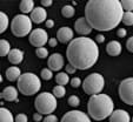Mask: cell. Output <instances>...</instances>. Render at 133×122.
<instances>
[{
  "label": "cell",
  "instance_id": "cell-43",
  "mask_svg": "<svg viewBox=\"0 0 133 122\" xmlns=\"http://www.w3.org/2000/svg\"><path fill=\"white\" fill-rule=\"evenodd\" d=\"M3 82V76H1V74H0V83Z\"/></svg>",
  "mask_w": 133,
  "mask_h": 122
},
{
  "label": "cell",
  "instance_id": "cell-19",
  "mask_svg": "<svg viewBox=\"0 0 133 122\" xmlns=\"http://www.w3.org/2000/svg\"><path fill=\"white\" fill-rule=\"evenodd\" d=\"M20 75H21L20 69L17 66H13V67H10L6 69V77H7L8 81H18Z\"/></svg>",
  "mask_w": 133,
  "mask_h": 122
},
{
  "label": "cell",
  "instance_id": "cell-42",
  "mask_svg": "<svg viewBox=\"0 0 133 122\" xmlns=\"http://www.w3.org/2000/svg\"><path fill=\"white\" fill-rule=\"evenodd\" d=\"M46 27L47 28H52L53 26H54V21H53V20H51V19H48V20H46Z\"/></svg>",
  "mask_w": 133,
  "mask_h": 122
},
{
  "label": "cell",
  "instance_id": "cell-44",
  "mask_svg": "<svg viewBox=\"0 0 133 122\" xmlns=\"http://www.w3.org/2000/svg\"><path fill=\"white\" fill-rule=\"evenodd\" d=\"M131 122H133V117H132V119H131Z\"/></svg>",
  "mask_w": 133,
  "mask_h": 122
},
{
  "label": "cell",
  "instance_id": "cell-8",
  "mask_svg": "<svg viewBox=\"0 0 133 122\" xmlns=\"http://www.w3.org/2000/svg\"><path fill=\"white\" fill-rule=\"evenodd\" d=\"M119 96L124 103L133 106V77H127L120 82Z\"/></svg>",
  "mask_w": 133,
  "mask_h": 122
},
{
  "label": "cell",
  "instance_id": "cell-11",
  "mask_svg": "<svg viewBox=\"0 0 133 122\" xmlns=\"http://www.w3.org/2000/svg\"><path fill=\"white\" fill-rule=\"evenodd\" d=\"M48 69L52 72H58L64 67V56L60 53H53L52 55L48 56Z\"/></svg>",
  "mask_w": 133,
  "mask_h": 122
},
{
  "label": "cell",
  "instance_id": "cell-32",
  "mask_svg": "<svg viewBox=\"0 0 133 122\" xmlns=\"http://www.w3.org/2000/svg\"><path fill=\"white\" fill-rule=\"evenodd\" d=\"M71 82V86H72L73 88H78L79 86H81L83 83H81V80L79 79V77H73V79L70 80Z\"/></svg>",
  "mask_w": 133,
  "mask_h": 122
},
{
  "label": "cell",
  "instance_id": "cell-14",
  "mask_svg": "<svg viewBox=\"0 0 133 122\" xmlns=\"http://www.w3.org/2000/svg\"><path fill=\"white\" fill-rule=\"evenodd\" d=\"M110 122H131V116L126 110L116 109L111 114Z\"/></svg>",
  "mask_w": 133,
  "mask_h": 122
},
{
  "label": "cell",
  "instance_id": "cell-9",
  "mask_svg": "<svg viewBox=\"0 0 133 122\" xmlns=\"http://www.w3.org/2000/svg\"><path fill=\"white\" fill-rule=\"evenodd\" d=\"M30 42L37 48L44 47V45L48 44V34L43 28H35L30 34Z\"/></svg>",
  "mask_w": 133,
  "mask_h": 122
},
{
  "label": "cell",
  "instance_id": "cell-7",
  "mask_svg": "<svg viewBox=\"0 0 133 122\" xmlns=\"http://www.w3.org/2000/svg\"><path fill=\"white\" fill-rule=\"evenodd\" d=\"M105 87V79L99 73L90 74L83 82V89L87 95H97L100 94L101 90Z\"/></svg>",
  "mask_w": 133,
  "mask_h": 122
},
{
  "label": "cell",
  "instance_id": "cell-5",
  "mask_svg": "<svg viewBox=\"0 0 133 122\" xmlns=\"http://www.w3.org/2000/svg\"><path fill=\"white\" fill-rule=\"evenodd\" d=\"M34 106L39 114L50 115L57 109L58 101H57V97L53 94L44 92V93H40V94L35 97Z\"/></svg>",
  "mask_w": 133,
  "mask_h": 122
},
{
  "label": "cell",
  "instance_id": "cell-35",
  "mask_svg": "<svg viewBox=\"0 0 133 122\" xmlns=\"http://www.w3.org/2000/svg\"><path fill=\"white\" fill-rule=\"evenodd\" d=\"M126 48L128 49V52L133 53V37L128 38V40L126 41Z\"/></svg>",
  "mask_w": 133,
  "mask_h": 122
},
{
  "label": "cell",
  "instance_id": "cell-23",
  "mask_svg": "<svg viewBox=\"0 0 133 122\" xmlns=\"http://www.w3.org/2000/svg\"><path fill=\"white\" fill-rule=\"evenodd\" d=\"M11 52V45L7 40L0 39V56H6Z\"/></svg>",
  "mask_w": 133,
  "mask_h": 122
},
{
  "label": "cell",
  "instance_id": "cell-40",
  "mask_svg": "<svg viewBox=\"0 0 133 122\" xmlns=\"http://www.w3.org/2000/svg\"><path fill=\"white\" fill-rule=\"evenodd\" d=\"M52 4H53L52 0H41V5L44 7H50V6H52Z\"/></svg>",
  "mask_w": 133,
  "mask_h": 122
},
{
  "label": "cell",
  "instance_id": "cell-2",
  "mask_svg": "<svg viewBox=\"0 0 133 122\" xmlns=\"http://www.w3.org/2000/svg\"><path fill=\"white\" fill-rule=\"evenodd\" d=\"M66 58L75 69L85 70L93 67L99 59V47L93 39L87 37L75 38L68 44Z\"/></svg>",
  "mask_w": 133,
  "mask_h": 122
},
{
  "label": "cell",
  "instance_id": "cell-37",
  "mask_svg": "<svg viewBox=\"0 0 133 122\" xmlns=\"http://www.w3.org/2000/svg\"><path fill=\"white\" fill-rule=\"evenodd\" d=\"M48 45H50V47H55V46L58 45V40L55 39V38H51L48 40Z\"/></svg>",
  "mask_w": 133,
  "mask_h": 122
},
{
  "label": "cell",
  "instance_id": "cell-1",
  "mask_svg": "<svg viewBox=\"0 0 133 122\" xmlns=\"http://www.w3.org/2000/svg\"><path fill=\"white\" fill-rule=\"evenodd\" d=\"M124 10L119 0H90L85 6V19L92 30L107 32L123 21Z\"/></svg>",
  "mask_w": 133,
  "mask_h": 122
},
{
  "label": "cell",
  "instance_id": "cell-36",
  "mask_svg": "<svg viewBox=\"0 0 133 122\" xmlns=\"http://www.w3.org/2000/svg\"><path fill=\"white\" fill-rule=\"evenodd\" d=\"M65 69H66V73H67V74H74V73H75V70H77L74 67H73V66H71L70 63H68V65L66 66V68H65Z\"/></svg>",
  "mask_w": 133,
  "mask_h": 122
},
{
  "label": "cell",
  "instance_id": "cell-31",
  "mask_svg": "<svg viewBox=\"0 0 133 122\" xmlns=\"http://www.w3.org/2000/svg\"><path fill=\"white\" fill-rule=\"evenodd\" d=\"M68 105H70L71 107H78V106L80 105V99H79L77 95H71V96L68 97Z\"/></svg>",
  "mask_w": 133,
  "mask_h": 122
},
{
  "label": "cell",
  "instance_id": "cell-38",
  "mask_svg": "<svg viewBox=\"0 0 133 122\" xmlns=\"http://www.w3.org/2000/svg\"><path fill=\"white\" fill-rule=\"evenodd\" d=\"M117 34H118V37H119V38H124V37H126L127 32H126L125 28H119L118 32H117Z\"/></svg>",
  "mask_w": 133,
  "mask_h": 122
},
{
  "label": "cell",
  "instance_id": "cell-16",
  "mask_svg": "<svg viewBox=\"0 0 133 122\" xmlns=\"http://www.w3.org/2000/svg\"><path fill=\"white\" fill-rule=\"evenodd\" d=\"M18 92L19 90L15 87H12V86H8L5 89L3 90V93H0V99H4L6 101H18Z\"/></svg>",
  "mask_w": 133,
  "mask_h": 122
},
{
  "label": "cell",
  "instance_id": "cell-21",
  "mask_svg": "<svg viewBox=\"0 0 133 122\" xmlns=\"http://www.w3.org/2000/svg\"><path fill=\"white\" fill-rule=\"evenodd\" d=\"M0 122H14V116L11 110L0 107Z\"/></svg>",
  "mask_w": 133,
  "mask_h": 122
},
{
  "label": "cell",
  "instance_id": "cell-18",
  "mask_svg": "<svg viewBox=\"0 0 133 122\" xmlns=\"http://www.w3.org/2000/svg\"><path fill=\"white\" fill-rule=\"evenodd\" d=\"M8 56V61L13 65H19V63L23 62L24 60V52L19 48H13L11 49L10 54L7 55Z\"/></svg>",
  "mask_w": 133,
  "mask_h": 122
},
{
  "label": "cell",
  "instance_id": "cell-20",
  "mask_svg": "<svg viewBox=\"0 0 133 122\" xmlns=\"http://www.w3.org/2000/svg\"><path fill=\"white\" fill-rule=\"evenodd\" d=\"M20 11L26 14V13H32V11L34 10V1L33 0H23L20 1V5H19Z\"/></svg>",
  "mask_w": 133,
  "mask_h": 122
},
{
  "label": "cell",
  "instance_id": "cell-29",
  "mask_svg": "<svg viewBox=\"0 0 133 122\" xmlns=\"http://www.w3.org/2000/svg\"><path fill=\"white\" fill-rule=\"evenodd\" d=\"M120 3L123 10H125L126 12H133V0H123Z\"/></svg>",
  "mask_w": 133,
  "mask_h": 122
},
{
  "label": "cell",
  "instance_id": "cell-39",
  "mask_svg": "<svg viewBox=\"0 0 133 122\" xmlns=\"http://www.w3.org/2000/svg\"><path fill=\"white\" fill-rule=\"evenodd\" d=\"M96 42H98V44L105 42V35H103V34H98V35L96 37Z\"/></svg>",
  "mask_w": 133,
  "mask_h": 122
},
{
  "label": "cell",
  "instance_id": "cell-41",
  "mask_svg": "<svg viewBox=\"0 0 133 122\" xmlns=\"http://www.w3.org/2000/svg\"><path fill=\"white\" fill-rule=\"evenodd\" d=\"M33 120H34L35 122H40L41 120H43V115L39 114V113H35V114L33 115Z\"/></svg>",
  "mask_w": 133,
  "mask_h": 122
},
{
  "label": "cell",
  "instance_id": "cell-4",
  "mask_svg": "<svg viewBox=\"0 0 133 122\" xmlns=\"http://www.w3.org/2000/svg\"><path fill=\"white\" fill-rule=\"evenodd\" d=\"M41 88V81L39 76L34 73H24L18 79V90L23 95L30 96V95L37 94Z\"/></svg>",
  "mask_w": 133,
  "mask_h": 122
},
{
  "label": "cell",
  "instance_id": "cell-17",
  "mask_svg": "<svg viewBox=\"0 0 133 122\" xmlns=\"http://www.w3.org/2000/svg\"><path fill=\"white\" fill-rule=\"evenodd\" d=\"M121 49H123L121 44L119 41H116V40H112V41H110L106 45V52L111 56H118V55H120Z\"/></svg>",
  "mask_w": 133,
  "mask_h": 122
},
{
  "label": "cell",
  "instance_id": "cell-24",
  "mask_svg": "<svg viewBox=\"0 0 133 122\" xmlns=\"http://www.w3.org/2000/svg\"><path fill=\"white\" fill-rule=\"evenodd\" d=\"M8 24H10V19H8L7 14L0 11V34L7 30Z\"/></svg>",
  "mask_w": 133,
  "mask_h": 122
},
{
  "label": "cell",
  "instance_id": "cell-13",
  "mask_svg": "<svg viewBox=\"0 0 133 122\" xmlns=\"http://www.w3.org/2000/svg\"><path fill=\"white\" fill-rule=\"evenodd\" d=\"M73 35H74V33H73L72 28L64 26V27L59 28L57 32V40L61 44H70L73 40Z\"/></svg>",
  "mask_w": 133,
  "mask_h": 122
},
{
  "label": "cell",
  "instance_id": "cell-10",
  "mask_svg": "<svg viewBox=\"0 0 133 122\" xmlns=\"http://www.w3.org/2000/svg\"><path fill=\"white\" fill-rule=\"evenodd\" d=\"M60 122H91V119L81 110H70L64 114Z\"/></svg>",
  "mask_w": 133,
  "mask_h": 122
},
{
  "label": "cell",
  "instance_id": "cell-33",
  "mask_svg": "<svg viewBox=\"0 0 133 122\" xmlns=\"http://www.w3.org/2000/svg\"><path fill=\"white\" fill-rule=\"evenodd\" d=\"M27 121H28V119L26 114H18L14 117V122H27Z\"/></svg>",
  "mask_w": 133,
  "mask_h": 122
},
{
  "label": "cell",
  "instance_id": "cell-28",
  "mask_svg": "<svg viewBox=\"0 0 133 122\" xmlns=\"http://www.w3.org/2000/svg\"><path fill=\"white\" fill-rule=\"evenodd\" d=\"M40 76L43 80L50 81V80L53 77V72L51 69H48V68H43V69H41V73H40Z\"/></svg>",
  "mask_w": 133,
  "mask_h": 122
},
{
  "label": "cell",
  "instance_id": "cell-6",
  "mask_svg": "<svg viewBox=\"0 0 133 122\" xmlns=\"http://www.w3.org/2000/svg\"><path fill=\"white\" fill-rule=\"evenodd\" d=\"M11 31L17 38H24L32 32V20L26 14H18L12 19Z\"/></svg>",
  "mask_w": 133,
  "mask_h": 122
},
{
  "label": "cell",
  "instance_id": "cell-3",
  "mask_svg": "<svg viewBox=\"0 0 133 122\" xmlns=\"http://www.w3.org/2000/svg\"><path fill=\"white\" fill-rule=\"evenodd\" d=\"M114 110V103L111 96L107 94H97L92 95L87 103L88 116L97 121H103L111 116Z\"/></svg>",
  "mask_w": 133,
  "mask_h": 122
},
{
  "label": "cell",
  "instance_id": "cell-12",
  "mask_svg": "<svg viewBox=\"0 0 133 122\" xmlns=\"http://www.w3.org/2000/svg\"><path fill=\"white\" fill-rule=\"evenodd\" d=\"M74 30H75V32L79 33L83 37H86V35L92 33V27L88 25L85 17H81L79 19H77V21L74 23Z\"/></svg>",
  "mask_w": 133,
  "mask_h": 122
},
{
  "label": "cell",
  "instance_id": "cell-25",
  "mask_svg": "<svg viewBox=\"0 0 133 122\" xmlns=\"http://www.w3.org/2000/svg\"><path fill=\"white\" fill-rule=\"evenodd\" d=\"M74 12H75L74 7L71 5H66L61 8V14H63L64 18H68L70 19V18H72L74 15Z\"/></svg>",
  "mask_w": 133,
  "mask_h": 122
},
{
  "label": "cell",
  "instance_id": "cell-22",
  "mask_svg": "<svg viewBox=\"0 0 133 122\" xmlns=\"http://www.w3.org/2000/svg\"><path fill=\"white\" fill-rule=\"evenodd\" d=\"M70 77H68V74L66 72H59L57 73V75H55V81H57V83L60 86H65L67 85L68 82H70Z\"/></svg>",
  "mask_w": 133,
  "mask_h": 122
},
{
  "label": "cell",
  "instance_id": "cell-27",
  "mask_svg": "<svg viewBox=\"0 0 133 122\" xmlns=\"http://www.w3.org/2000/svg\"><path fill=\"white\" fill-rule=\"evenodd\" d=\"M123 21L126 26H133V12H124Z\"/></svg>",
  "mask_w": 133,
  "mask_h": 122
},
{
  "label": "cell",
  "instance_id": "cell-26",
  "mask_svg": "<svg viewBox=\"0 0 133 122\" xmlns=\"http://www.w3.org/2000/svg\"><path fill=\"white\" fill-rule=\"evenodd\" d=\"M66 94V89L64 86L57 85L54 88H53V95H54L57 99H60V97H64Z\"/></svg>",
  "mask_w": 133,
  "mask_h": 122
},
{
  "label": "cell",
  "instance_id": "cell-15",
  "mask_svg": "<svg viewBox=\"0 0 133 122\" xmlns=\"http://www.w3.org/2000/svg\"><path fill=\"white\" fill-rule=\"evenodd\" d=\"M31 20L34 24H41L44 23L47 18V12L44 7H35L31 13Z\"/></svg>",
  "mask_w": 133,
  "mask_h": 122
},
{
  "label": "cell",
  "instance_id": "cell-34",
  "mask_svg": "<svg viewBox=\"0 0 133 122\" xmlns=\"http://www.w3.org/2000/svg\"><path fill=\"white\" fill-rule=\"evenodd\" d=\"M43 122H58V117L55 116V115H53V114L46 115V117H44Z\"/></svg>",
  "mask_w": 133,
  "mask_h": 122
},
{
  "label": "cell",
  "instance_id": "cell-30",
  "mask_svg": "<svg viewBox=\"0 0 133 122\" xmlns=\"http://www.w3.org/2000/svg\"><path fill=\"white\" fill-rule=\"evenodd\" d=\"M35 54H37V56L39 58V59H45V58L48 56V51H47V48H45V47H40V48H37Z\"/></svg>",
  "mask_w": 133,
  "mask_h": 122
}]
</instances>
